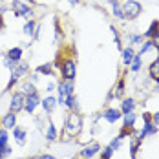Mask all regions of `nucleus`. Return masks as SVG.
<instances>
[{
    "mask_svg": "<svg viewBox=\"0 0 159 159\" xmlns=\"http://www.w3.org/2000/svg\"><path fill=\"white\" fill-rule=\"evenodd\" d=\"M46 139L48 141H55L57 139V128H55V125L49 121V125H48V130H46Z\"/></svg>",
    "mask_w": 159,
    "mask_h": 159,
    "instance_id": "obj_16",
    "label": "nucleus"
},
{
    "mask_svg": "<svg viewBox=\"0 0 159 159\" xmlns=\"http://www.w3.org/2000/svg\"><path fill=\"white\" fill-rule=\"evenodd\" d=\"M128 40H130V44L134 46L135 42H139V40H141V37H139V35H130V37H128Z\"/></svg>",
    "mask_w": 159,
    "mask_h": 159,
    "instance_id": "obj_32",
    "label": "nucleus"
},
{
    "mask_svg": "<svg viewBox=\"0 0 159 159\" xmlns=\"http://www.w3.org/2000/svg\"><path fill=\"white\" fill-rule=\"evenodd\" d=\"M40 104H42L44 111H48V113H49V111L55 110V106H57V99H53V97H48V99H44Z\"/></svg>",
    "mask_w": 159,
    "mask_h": 159,
    "instance_id": "obj_13",
    "label": "nucleus"
},
{
    "mask_svg": "<svg viewBox=\"0 0 159 159\" xmlns=\"http://www.w3.org/2000/svg\"><path fill=\"white\" fill-rule=\"evenodd\" d=\"M20 57H22V49L20 48H11L9 51H7V59H9L13 64L20 62Z\"/></svg>",
    "mask_w": 159,
    "mask_h": 159,
    "instance_id": "obj_12",
    "label": "nucleus"
},
{
    "mask_svg": "<svg viewBox=\"0 0 159 159\" xmlns=\"http://www.w3.org/2000/svg\"><path fill=\"white\" fill-rule=\"evenodd\" d=\"M148 71H150V77H152L154 80H159V57H157V59H156L152 64H150Z\"/></svg>",
    "mask_w": 159,
    "mask_h": 159,
    "instance_id": "obj_14",
    "label": "nucleus"
},
{
    "mask_svg": "<svg viewBox=\"0 0 159 159\" xmlns=\"http://www.w3.org/2000/svg\"><path fill=\"white\" fill-rule=\"evenodd\" d=\"M22 93H26V95H31V93H37V90H35V86H33V84H24V88H22Z\"/></svg>",
    "mask_w": 159,
    "mask_h": 159,
    "instance_id": "obj_25",
    "label": "nucleus"
},
{
    "mask_svg": "<svg viewBox=\"0 0 159 159\" xmlns=\"http://www.w3.org/2000/svg\"><path fill=\"white\" fill-rule=\"evenodd\" d=\"M134 57H135V53H134V48H132V46L123 51V62L125 64H130L132 61H134Z\"/></svg>",
    "mask_w": 159,
    "mask_h": 159,
    "instance_id": "obj_17",
    "label": "nucleus"
},
{
    "mask_svg": "<svg viewBox=\"0 0 159 159\" xmlns=\"http://www.w3.org/2000/svg\"><path fill=\"white\" fill-rule=\"evenodd\" d=\"M102 159H104V157H102Z\"/></svg>",
    "mask_w": 159,
    "mask_h": 159,
    "instance_id": "obj_39",
    "label": "nucleus"
},
{
    "mask_svg": "<svg viewBox=\"0 0 159 159\" xmlns=\"http://www.w3.org/2000/svg\"><path fill=\"white\" fill-rule=\"evenodd\" d=\"M156 132H157V126H156L154 123H144V128L139 132V135H137V137H139V139H144L146 135H154Z\"/></svg>",
    "mask_w": 159,
    "mask_h": 159,
    "instance_id": "obj_9",
    "label": "nucleus"
},
{
    "mask_svg": "<svg viewBox=\"0 0 159 159\" xmlns=\"http://www.w3.org/2000/svg\"><path fill=\"white\" fill-rule=\"evenodd\" d=\"M66 106H68V108H73V106H75V97L73 95H70L66 99Z\"/></svg>",
    "mask_w": 159,
    "mask_h": 159,
    "instance_id": "obj_30",
    "label": "nucleus"
},
{
    "mask_svg": "<svg viewBox=\"0 0 159 159\" xmlns=\"http://www.w3.org/2000/svg\"><path fill=\"white\" fill-rule=\"evenodd\" d=\"M152 48H154V42H152V40L144 42V44H143V48H141V51H139V55H143V53H146V51H150Z\"/></svg>",
    "mask_w": 159,
    "mask_h": 159,
    "instance_id": "obj_27",
    "label": "nucleus"
},
{
    "mask_svg": "<svg viewBox=\"0 0 159 159\" xmlns=\"http://www.w3.org/2000/svg\"><path fill=\"white\" fill-rule=\"evenodd\" d=\"M24 102H26V97L24 93H15V95L11 97V104H9V110L11 111H20L24 108Z\"/></svg>",
    "mask_w": 159,
    "mask_h": 159,
    "instance_id": "obj_5",
    "label": "nucleus"
},
{
    "mask_svg": "<svg viewBox=\"0 0 159 159\" xmlns=\"http://www.w3.org/2000/svg\"><path fill=\"white\" fill-rule=\"evenodd\" d=\"M40 104V99H39V95L37 93H31V95L26 97V102H24V110H28L30 113H31L37 106Z\"/></svg>",
    "mask_w": 159,
    "mask_h": 159,
    "instance_id": "obj_6",
    "label": "nucleus"
},
{
    "mask_svg": "<svg viewBox=\"0 0 159 159\" xmlns=\"http://www.w3.org/2000/svg\"><path fill=\"white\" fill-rule=\"evenodd\" d=\"M68 2H70V4H77L79 0H68Z\"/></svg>",
    "mask_w": 159,
    "mask_h": 159,
    "instance_id": "obj_37",
    "label": "nucleus"
},
{
    "mask_svg": "<svg viewBox=\"0 0 159 159\" xmlns=\"http://www.w3.org/2000/svg\"><path fill=\"white\" fill-rule=\"evenodd\" d=\"M143 121H144V123H152V115H150L148 111H144V113H143Z\"/></svg>",
    "mask_w": 159,
    "mask_h": 159,
    "instance_id": "obj_34",
    "label": "nucleus"
},
{
    "mask_svg": "<svg viewBox=\"0 0 159 159\" xmlns=\"http://www.w3.org/2000/svg\"><path fill=\"white\" fill-rule=\"evenodd\" d=\"M152 117H154V125L157 126V125H159V111L156 113V115H152Z\"/></svg>",
    "mask_w": 159,
    "mask_h": 159,
    "instance_id": "obj_35",
    "label": "nucleus"
},
{
    "mask_svg": "<svg viewBox=\"0 0 159 159\" xmlns=\"http://www.w3.org/2000/svg\"><path fill=\"white\" fill-rule=\"evenodd\" d=\"M134 108H135V102H134L132 99H126V101L123 102V106H121V111H123V113H130V111H134Z\"/></svg>",
    "mask_w": 159,
    "mask_h": 159,
    "instance_id": "obj_18",
    "label": "nucleus"
},
{
    "mask_svg": "<svg viewBox=\"0 0 159 159\" xmlns=\"http://www.w3.org/2000/svg\"><path fill=\"white\" fill-rule=\"evenodd\" d=\"M11 7H13V11H15L16 16H31L33 15V11L30 9V6H26V4L20 2V0H13Z\"/></svg>",
    "mask_w": 159,
    "mask_h": 159,
    "instance_id": "obj_3",
    "label": "nucleus"
},
{
    "mask_svg": "<svg viewBox=\"0 0 159 159\" xmlns=\"http://www.w3.org/2000/svg\"><path fill=\"white\" fill-rule=\"evenodd\" d=\"M119 144H121V137L113 139V141L110 143V148H111V150H119Z\"/></svg>",
    "mask_w": 159,
    "mask_h": 159,
    "instance_id": "obj_29",
    "label": "nucleus"
},
{
    "mask_svg": "<svg viewBox=\"0 0 159 159\" xmlns=\"http://www.w3.org/2000/svg\"><path fill=\"white\" fill-rule=\"evenodd\" d=\"M111 152H113V150H111L110 146H106V148L102 150V157H104V159H110L111 157Z\"/></svg>",
    "mask_w": 159,
    "mask_h": 159,
    "instance_id": "obj_31",
    "label": "nucleus"
},
{
    "mask_svg": "<svg viewBox=\"0 0 159 159\" xmlns=\"http://www.w3.org/2000/svg\"><path fill=\"white\" fill-rule=\"evenodd\" d=\"M0 144H2V146L7 144V132H6V130H0Z\"/></svg>",
    "mask_w": 159,
    "mask_h": 159,
    "instance_id": "obj_28",
    "label": "nucleus"
},
{
    "mask_svg": "<svg viewBox=\"0 0 159 159\" xmlns=\"http://www.w3.org/2000/svg\"><path fill=\"white\" fill-rule=\"evenodd\" d=\"M28 71H30V64L28 62H16L15 68H13V75H15L16 79L22 77V75H26Z\"/></svg>",
    "mask_w": 159,
    "mask_h": 159,
    "instance_id": "obj_8",
    "label": "nucleus"
},
{
    "mask_svg": "<svg viewBox=\"0 0 159 159\" xmlns=\"http://www.w3.org/2000/svg\"><path fill=\"white\" fill-rule=\"evenodd\" d=\"M130 64H132V71H139V68H141V55H135Z\"/></svg>",
    "mask_w": 159,
    "mask_h": 159,
    "instance_id": "obj_23",
    "label": "nucleus"
},
{
    "mask_svg": "<svg viewBox=\"0 0 159 159\" xmlns=\"http://www.w3.org/2000/svg\"><path fill=\"white\" fill-rule=\"evenodd\" d=\"M40 159H57V157H53V156H49V154H44Z\"/></svg>",
    "mask_w": 159,
    "mask_h": 159,
    "instance_id": "obj_36",
    "label": "nucleus"
},
{
    "mask_svg": "<svg viewBox=\"0 0 159 159\" xmlns=\"http://www.w3.org/2000/svg\"><path fill=\"white\" fill-rule=\"evenodd\" d=\"M13 135H15V139L18 141V144H24V137H26V130L20 126H15L13 128Z\"/></svg>",
    "mask_w": 159,
    "mask_h": 159,
    "instance_id": "obj_15",
    "label": "nucleus"
},
{
    "mask_svg": "<svg viewBox=\"0 0 159 159\" xmlns=\"http://www.w3.org/2000/svg\"><path fill=\"white\" fill-rule=\"evenodd\" d=\"M157 31H159V22H157V20H154V22H152V26H150V30L146 31V37H154Z\"/></svg>",
    "mask_w": 159,
    "mask_h": 159,
    "instance_id": "obj_22",
    "label": "nucleus"
},
{
    "mask_svg": "<svg viewBox=\"0 0 159 159\" xmlns=\"http://www.w3.org/2000/svg\"><path fill=\"white\" fill-rule=\"evenodd\" d=\"M66 132L70 134V135H77L80 134V130H82V119H80L79 113H70L68 117H66Z\"/></svg>",
    "mask_w": 159,
    "mask_h": 159,
    "instance_id": "obj_1",
    "label": "nucleus"
},
{
    "mask_svg": "<svg viewBox=\"0 0 159 159\" xmlns=\"http://www.w3.org/2000/svg\"><path fill=\"white\" fill-rule=\"evenodd\" d=\"M121 115H123V111L117 110V108H108V110L104 111V119L108 123H117L121 119Z\"/></svg>",
    "mask_w": 159,
    "mask_h": 159,
    "instance_id": "obj_7",
    "label": "nucleus"
},
{
    "mask_svg": "<svg viewBox=\"0 0 159 159\" xmlns=\"http://www.w3.org/2000/svg\"><path fill=\"white\" fill-rule=\"evenodd\" d=\"M123 15L126 18H135L137 15H141V4L137 0H126L123 6Z\"/></svg>",
    "mask_w": 159,
    "mask_h": 159,
    "instance_id": "obj_2",
    "label": "nucleus"
},
{
    "mask_svg": "<svg viewBox=\"0 0 159 159\" xmlns=\"http://www.w3.org/2000/svg\"><path fill=\"white\" fill-rule=\"evenodd\" d=\"M135 115H134V111H130V113H125V126H130L134 128V125H135Z\"/></svg>",
    "mask_w": 159,
    "mask_h": 159,
    "instance_id": "obj_20",
    "label": "nucleus"
},
{
    "mask_svg": "<svg viewBox=\"0 0 159 159\" xmlns=\"http://www.w3.org/2000/svg\"><path fill=\"white\" fill-rule=\"evenodd\" d=\"M2 125H4V128H15V125H16V113L15 111H9L7 115H4L2 117Z\"/></svg>",
    "mask_w": 159,
    "mask_h": 159,
    "instance_id": "obj_11",
    "label": "nucleus"
},
{
    "mask_svg": "<svg viewBox=\"0 0 159 159\" xmlns=\"http://www.w3.org/2000/svg\"><path fill=\"white\" fill-rule=\"evenodd\" d=\"M111 7H113V15L117 16V18H125V15H123V9L119 7V4H117V0H110Z\"/></svg>",
    "mask_w": 159,
    "mask_h": 159,
    "instance_id": "obj_21",
    "label": "nucleus"
},
{
    "mask_svg": "<svg viewBox=\"0 0 159 159\" xmlns=\"http://www.w3.org/2000/svg\"><path fill=\"white\" fill-rule=\"evenodd\" d=\"M123 90H125V82L121 80V82H119V86H117V97L123 95Z\"/></svg>",
    "mask_w": 159,
    "mask_h": 159,
    "instance_id": "obj_33",
    "label": "nucleus"
},
{
    "mask_svg": "<svg viewBox=\"0 0 159 159\" xmlns=\"http://www.w3.org/2000/svg\"><path fill=\"white\" fill-rule=\"evenodd\" d=\"M26 159H40V157H35V156H31V157H26Z\"/></svg>",
    "mask_w": 159,
    "mask_h": 159,
    "instance_id": "obj_38",
    "label": "nucleus"
},
{
    "mask_svg": "<svg viewBox=\"0 0 159 159\" xmlns=\"http://www.w3.org/2000/svg\"><path fill=\"white\" fill-rule=\"evenodd\" d=\"M139 143H141V139H139V137H135V139L130 143V156H132V159H135V154H137Z\"/></svg>",
    "mask_w": 159,
    "mask_h": 159,
    "instance_id": "obj_19",
    "label": "nucleus"
},
{
    "mask_svg": "<svg viewBox=\"0 0 159 159\" xmlns=\"http://www.w3.org/2000/svg\"><path fill=\"white\" fill-rule=\"evenodd\" d=\"M99 150H101V146H99L97 143H92V144H88V146H86V148L80 152V156H82V157H88V159H90V157H93Z\"/></svg>",
    "mask_w": 159,
    "mask_h": 159,
    "instance_id": "obj_10",
    "label": "nucleus"
},
{
    "mask_svg": "<svg viewBox=\"0 0 159 159\" xmlns=\"http://www.w3.org/2000/svg\"><path fill=\"white\" fill-rule=\"evenodd\" d=\"M24 33H26V35H30V37L35 35V24H33L31 20H30V22H26V26H24Z\"/></svg>",
    "mask_w": 159,
    "mask_h": 159,
    "instance_id": "obj_24",
    "label": "nucleus"
},
{
    "mask_svg": "<svg viewBox=\"0 0 159 159\" xmlns=\"http://www.w3.org/2000/svg\"><path fill=\"white\" fill-rule=\"evenodd\" d=\"M62 75L64 79H71L75 77V62H73V59H66L62 62Z\"/></svg>",
    "mask_w": 159,
    "mask_h": 159,
    "instance_id": "obj_4",
    "label": "nucleus"
},
{
    "mask_svg": "<svg viewBox=\"0 0 159 159\" xmlns=\"http://www.w3.org/2000/svg\"><path fill=\"white\" fill-rule=\"evenodd\" d=\"M39 73H44V75H51V66L49 64H44V66H39V70H37Z\"/></svg>",
    "mask_w": 159,
    "mask_h": 159,
    "instance_id": "obj_26",
    "label": "nucleus"
}]
</instances>
